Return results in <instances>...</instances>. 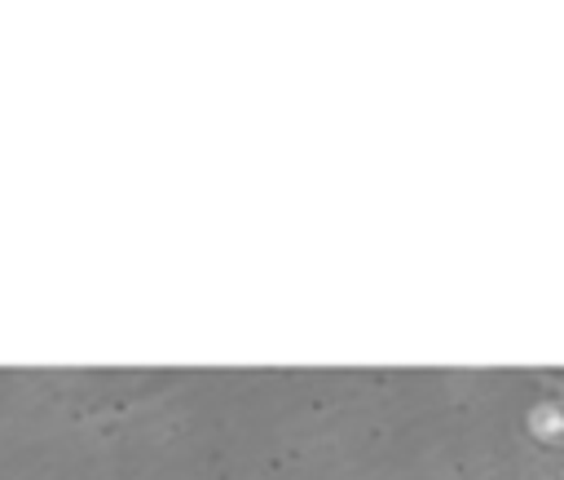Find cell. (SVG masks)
Segmentation results:
<instances>
[{"mask_svg": "<svg viewBox=\"0 0 564 480\" xmlns=\"http://www.w3.org/2000/svg\"><path fill=\"white\" fill-rule=\"evenodd\" d=\"M529 427L538 432V436H564V405L560 401H542V405H533L529 410Z\"/></svg>", "mask_w": 564, "mask_h": 480, "instance_id": "1", "label": "cell"}]
</instances>
